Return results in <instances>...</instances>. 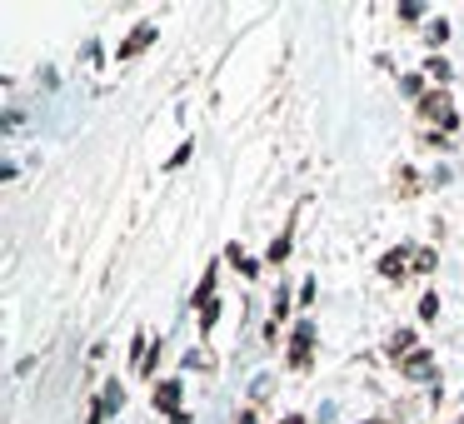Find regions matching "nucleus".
I'll return each mask as SVG.
<instances>
[{
    "instance_id": "4",
    "label": "nucleus",
    "mask_w": 464,
    "mask_h": 424,
    "mask_svg": "<svg viewBox=\"0 0 464 424\" xmlns=\"http://www.w3.org/2000/svg\"><path fill=\"white\" fill-rule=\"evenodd\" d=\"M310 340H315V335H310V325H305V330L295 335V364H310Z\"/></svg>"
},
{
    "instance_id": "3",
    "label": "nucleus",
    "mask_w": 464,
    "mask_h": 424,
    "mask_svg": "<svg viewBox=\"0 0 464 424\" xmlns=\"http://www.w3.org/2000/svg\"><path fill=\"white\" fill-rule=\"evenodd\" d=\"M150 40H155V30H150V25H140V30H135V35H130V40L120 45V56H135V50H145Z\"/></svg>"
},
{
    "instance_id": "5",
    "label": "nucleus",
    "mask_w": 464,
    "mask_h": 424,
    "mask_svg": "<svg viewBox=\"0 0 464 424\" xmlns=\"http://www.w3.org/2000/svg\"><path fill=\"white\" fill-rule=\"evenodd\" d=\"M384 275H404V255H384Z\"/></svg>"
},
{
    "instance_id": "1",
    "label": "nucleus",
    "mask_w": 464,
    "mask_h": 424,
    "mask_svg": "<svg viewBox=\"0 0 464 424\" xmlns=\"http://www.w3.org/2000/svg\"><path fill=\"white\" fill-rule=\"evenodd\" d=\"M175 394H180V385H160V390H155V409L175 414ZM175 419H180V414H175Z\"/></svg>"
},
{
    "instance_id": "6",
    "label": "nucleus",
    "mask_w": 464,
    "mask_h": 424,
    "mask_svg": "<svg viewBox=\"0 0 464 424\" xmlns=\"http://www.w3.org/2000/svg\"><path fill=\"white\" fill-rule=\"evenodd\" d=\"M240 424H255V414H245V419H240Z\"/></svg>"
},
{
    "instance_id": "2",
    "label": "nucleus",
    "mask_w": 464,
    "mask_h": 424,
    "mask_svg": "<svg viewBox=\"0 0 464 424\" xmlns=\"http://www.w3.org/2000/svg\"><path fill=\"white\" fill-rule=\"evenodd\" d=\"M425 115H434V120L454 125V115H449V100H444V95H429V100H425Z\"/></svg>"
}]
</instances>
